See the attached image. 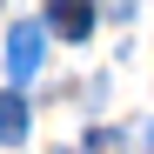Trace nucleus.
I'll list each match as a JSON object with an SVG mask.
<instances>
[{
    "instance_id": "obj_1",
    "label": "nucleus",
    "mask_w": 154,
    "mask_h": 154,
    "mask_svg": "<svg viewBox=\"0 0 154 154\" xmlns=\"http://www.w3.org/2000/svg\"><path fill=\"white\" fill-rule=\"evenodd\" d=\"M40 54H47V20H14V34H7V74L14 81H34Z\"/></svg>"
},
{
    "instance_id": "obj_2",
    "label": "nucleus",
    "mask_w": 154,
    "mask_h": 154,
    "mask_svg": "<svg viewBox=\"0 0 154 154\" xmlns=\"http://www.w3.org/2000/svg\"><path fill=\"white\" fill-rule=\"evenodd\" d=\"M47 34L87 40V34H94V0H47Z\"/></svg>"
},
{
    "instance_id": "obj_3",
    "label": "nucleus",
    "mask_w": 154,
    "mask_h": 154,
    "mask_svg": "<svg viewBox=\"0 0 154 154\" xmlns=\"http://www.w3.org/2000/svg\"><path fill=\"white\" fill-rule=\"evenodd\" d=\"M20 141H27V100L0 94V147H20Z\"/></svg>"
},
{
    "instance_id": "obj_4",
    "label": "nucleus",
    "mask_w": 154,
    "mask_h": 154,
    "mask_svg": "<svg viewBox=\"0 0 154 154\" xmlns=\"http://www.w3.org/2000/svg\"><path fill=\"white\" fill-rule=\"evenodd\" d=\"M81 147H87V154H121V134H114V127H94Z\"/></svg>"
},
{
    "instance_id": "obj_5",
    "label": "nucleus",
    "mask_w": 154,
    "mask_h": 154,
    "mask_svg": "<svg viewBox=\"0 0 154 154\" xmlns=\"http://www.w3.org/2000/svg\"><path fill=\"white\" fill-rule=\"evenodd\" d=\"M147 154H154V127H147Z\"/></svg>"
}]
</instances>
